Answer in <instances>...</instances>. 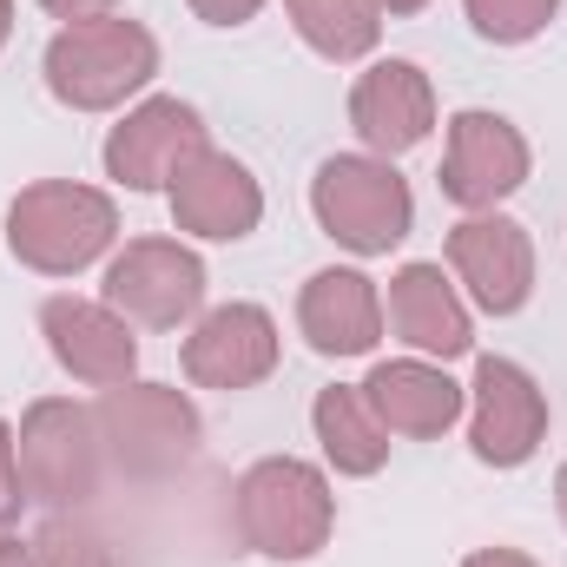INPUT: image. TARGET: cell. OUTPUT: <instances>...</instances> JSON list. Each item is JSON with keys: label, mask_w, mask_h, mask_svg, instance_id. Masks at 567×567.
<instances>
[{"label": "cell", "mask_w": 567, "mask_h": 567, "mask_svg": "<svg viewBox=\"0 0 567 567\" xmlns=\"http://www.w3.org/2000/svg\"><path fill=\"white\" fill-rule=\"evenodd\" d=\"M13 455H20V488H27V502H40V508H53V515L80 508V502L100 488V468H106V442H100L93 410H80V403H66V396H40V403L20 416Z\"/></svg>", "instance_id": "obj_6"}, {"label": "cell", "mask_w": 567, "mask_h": 567, "mask_svg": "<svg viewBox=\"0 0 567 567\" xmlns=\"http://www.w3.org/2000/svg\"><path fill=\"white\" fill-rule=\"evenodd\" d=\"M462 567H542V561H528V555H515V548H475Z\"/></svg>", "instance_id": "obj_26"}, {"label": "cell", "mask_w": 567, "mask_h": 567, "mask_svg": "<svg viewBox=\"0 0 567 567\" xmlns=\"http://www.w3.org/2000/svg\"><path fill=\"white\" fill-rule=\"evenodd\" d=\"M120 238V212L106 192L73 178H40L7 205V251L40 278H73L100 265Z\"/></svg>", "instance_id": "obj_2"}, {"label": "cell", "mask_w": 567, "mask_h": 567, "mask_svg": "<svg viewBox=\"0 0 567 567\" xmlns=\"http://www.w3.org/2000/svg\"><path fill=\"white\" fill-rule=\"evenodd\" d=\"M278 357H284V337L265 303H218L185 337V377L198 390H225V396L265 383L278 370Z\"/></svg>", "instance_id": "obj_13"}, {"label": "cell", "mask_w": 567, "mask_h": 567, "mask_svg": "<svg viewBox=\"0 0 567 567\" xmlns=\"http://www.w3.org/2000/svg\"><path fill=\"white\" fill-rule=\"evenodd\" d=\"M27 567H113V548L73 515H47L27 542Z\"/></svg>", "instance_id": "obj_21"}, {"label": "cell", "mask_w": 567, "mask_h": 567, "mask_svg": "<svg viewBox=\"0 0 567 567\" xmlns=\"http://www.w3.org/2000/svg\"><path fill=\"white\" fill-rule=\"evenodd\" d=\"M47 93L73 113H113L126 106L133 93L152 86L158 73V40L145 33L140 20L126 13H106V20H73L47 40Z\"/></svg>", "instance_id": "obj_1"}, {"label": "cell", "mask_w": 567, "mask_h": 567, "mask_svg": "<svg viewBox=\"0 0 567 567\" xmlns=\"http://www.w3.org/2000/svg\"><path fill=\"white\" fill-rule=\"evenodd\" d=\"M40 337H47L53 363L73 383L113 390V383H133V370H140V337H133V323L113 303H93V297H66L60 290V297L40 303Z\"/></svg>", "instance_id": "obj_12"}, {"label": "cell", "mask_w": 567, "mask_h": 567, "mask_svg": "<svg viewBox=\"0 0 567 567\" xmlns=\"http://www.w3.org/2000/svg\"><path fill=\"white\" fill-rule=\"evenodd\" d=\"M377 13H390V20H410V13H423L429 0H370Z\"/></svg>", "instance_id": "obj_27"}, {"label": "cell", "mask_w": 567, "mask_h": 567, "mask_svg": "<svg viewBox=\"0 0 567 567\" xmlns=\"http://www.w3.org/2000/svg\"><path fill=\"white\" fill-rule=\"evenodd\" d=\"M165 198H172V225L192 238H212V245H238L265 218V185L251 178V165H238L231 152H212V145L172 178Z\"/></svg>", "instance_id": "obj_14"}, {"label": "cell", "mask_w": 567, "mask_h": 567, "mask_svg": "<svg viewBox=\"0 0 567 567\" xmlns=\"http://www.w3.org/2000/svg\"><path fill=\"white\" fill-rule=\"evenodd\" d=\"M93 423L106 442V462L133 482H165L198 449V410L172 383H113L93 403Z\"/></svg>", "instance_id": "obj_5"}, {"label": "cell", "mask_w": 567, "mask_h": 567, "mask_svg": "<svg viewBox=\"0 0 567 567\" xmlns=\"http://www.w3.org/2000/svg\"><path fill=\"white\" fill-rule=\"evenodd\" d=\"M40 7H47L53 20H66V27H73V20H106V13H120V0H40Z\"/></svg>", "instance_id": "obj_25"}, {"label": "cell", "mask_w": 567, "mask_h": 567, "mask_svg": "<svg viewBox=\"0 0 567 567\" xmlns=\"http://www.w3.org/2000/svg\"><path fill=\"white\" fill-rule=\"evenodd\" d=\"M468 396H475V410H468V449H475V462L522 468L542 449V435H548V396H542V383L522 363L482 357Z\"/></svg>", "instance_id": "obj_11"}, {"label": "cell", "mask_w": 567, "mask_h": 567, "mask_svg": "<svg viewBox=\"0 0 567 567\" xmlns=\"http://www.w3.org/2000/svg\"><path fill=\"white\" fill-rule=\"evenodd\" d=\"M7 33H13V0H0V47H7Z\"/></svg>", "instance_id": "obj_30"}, {"label": "cell", "mask_w": 567, "mask_h": 567, "mask_svg": "<svg viewBox=\"0 0 567 567\" xmlns=\"http://www.w3.org/2000/svg\"><path fill=\"white\" fill-rule=\"evenodd\" d=\"M205 120L198 106L172 100V93H152L140 100L113 133H106V178L126 185V192H172V178L205 152Z\"/></svg>", "instance_id": "obj_8"}, {"label": "cell", "mask_w": 567, "mask_h": 567, "mask_svg": "<svg viewBox=\"0 0 567 567\" xmlns=\"http://www.w3.org/2000/svg\"><path fill=\"white\" fill-rule=\"evenodd\" d=\"M462 7H468V27H475L482 40L522 47V40H535V33L555 20L561 0H462Z\"/></svg>", "instance_id": "obj_22"}, {"label": "cell", "mask_w": 567, "mask_h": 567, "mask_svg": "<svg viewBox=\"0 0 567 567\" xmlns=\"http://www.w3.org/2000/svg\"><path fill=\"white\" fill-rule=\"evenodd\" d=\"M185 7H192L205 27H245V20H251L265 0H185Z\"/></svg>", "instance_id": "obj_24"}, {"label": "cell", "mask_w": 567, "mask_h": 567, "mask_svg": "<svg viewBox=\"0 0 567 567\" xmlns=\"http://www.w3.org/2000/svg\"><path fill=\"white\" fill-rule=\"evenodd\" d=\"M27 508V488H20V455H13V429L0 423V528L20 522Z\"/></svg>", "instance_id": "obj_23"}, {"label": "cell", "mask_w": 567, "mask_h": 567, "mask_svg": "<svg viewBox=\"0 0 567 567\" xmlns=\"http://www.w3.org/2000/svg\"><path fill=\"white\" fill-rule=\"evenodd\" d=\"M0 567H27V548L13 535H0Z\"/></svg>", "instance_id": "obj_28"}, {"label": "cell", "mask_w": 567, "mask_h": 567, "mask_svg": "<svg viewBox=\"0 0 567 567\" xmlns=\"http://www.w3.org/2000/svg\"><path fill=\"white\" fill-rule=\"evenodd\" d=\"M528 185V140L502 113H455L449 120V152H442V198L462 212H495Z\"/></svg>", "instance_id": "obj_10"}, {"label": "cell", "mask_w": 567, "mask_h": 567, "mask_svg": "<svg viewBox=\"0 0 567 567\" xmlns=\"http://www.w3.org/2000/svg\"><path fill=\"white\" fill-rule=\"evenodd\" d=\"M297 330L317 357H370L383 343V297L363 271H317L297 297Z\"/></svg>", "instance_id": "obj_17"}, {"label": "cell", "mask_w": 567, "mask_h": 567, "mask_svg": "<svg viewBox=\"0 0 567 567\" xmlns=\"http://www.w3.org/2000/svg\"><path fill=\"white\" fill-rule=\"evenodd\" d=\"M442 251H449V271L468 284L475 310H488V317H515L535 297V238H528V225H515L502 212H468Z\"/></svg>", "instance_id": "obj_9"}, {"label": "cell", "mask_w": 567, "mask_h": 567, "mask_svg": "<svg viewBox=\"0 0 567 567\" xmlns=\"http://www.w3.org/2000/svg\"><path fill=\"white\" fill-rule=\"evenodd\" d=\"M555 508H561V522H567V462H561V475H555Z\"/></svg>", "instance_id": "obj_29"}, {"label": "cell", "mask_w": 567, "mask_h": 567, "mask_svg": "<svg viewBox=\"0 0 567 567\" xmlns=\"http://www.w3.org/2000/svg\"><path fill=\"white\" fill-rule=\"evenodd\" d=\"M337 528V495L317 462L265 455L238 482V535L265 561H310Z\"/></svg>", "instance_id": "obj_3"}, {"label": "cell", "mask_w": 567, "mask_h": 567, "mask_svg": "<svg viewBox=\"0 0 567 567\" xmlns=\"http://www.w3.org/2000/svg\"><path fill=\"white\" fill-rule=\"evenodd\" d=\"M126 323H145V330H178L198 317L205 303V265L198 251H185L178 238H133L113 265H106V284H100Z\"/></svg>", "instance_id": "obj_7"}, {"label": "cell", "mask_w": 567, "mask_h": 567, "mask_svg": "<svg viewBox=\"0 0 567 567\" xmlns=\"http://www.w3.org/2000/svg\"><path fill=\"white\" fill-rule=\"evenodd\" d=\"M310 212H317L323 238H337L357 258H390L410 238V225H416L410 178L390 158H377V152L323 158L317 178H310Z\"/></svg>", "instance_id": "obj_4"}, {"label": "cell", "mask_w": 567, "mask_h": 567, "mask_svg": "<svg viewBox=\"0 0 567 567\" xmlns=\"http://www.w3.org/2000/svg\"><path fill=\"white\" fill-rule=\"evenodd\" d=\"M363 403L377 410V423L390 429V435H442V429L462 416V383L442 370V363H429V357H396V363H377L363 383Z\"/></svg>", "instance_id": "obj_18"}, {"label": "cell", "mask_w": 567, "mask_h": 567, "mask_svg": "<svg viewBox=\"0 0 567 567\" xmlns=\"http://www.w3.org/2000/svg\"><path fill=\"white\" fill-rule=\"evenodd\" d=\"M297 40L330 60V66H350V60H370L377 40H383V13L370 0H284Z\"/></svg>", "instance_id": "obj_20"}, {"label": "cell", "mask_w": 567, "mask_h": 567, "mask_svg": "<svg viewBox=\"0 0 567 567\" xmlns=\"http://www.w3.org/2000/svg\"><path fill=\"white\" fill-rule=\"evenodd\" d=\"M350 126L377 158H403L435 126V86L416 60H377L350 86Z\"/></svg>", "instance_id": "obj_15"}, {"label": "cell", "mask_w": 567, "mask_h": 567, "mask_svg": "<svg viewBox=\"0 0 567 567\" xmlns=\"http://www.w3.org/2000/svg\"><path fill=\"white\" fill-rule=\"evenodd\" d=\"M396 343H410L416 357H468L475 350V323H468V303L455 297V284L442 278V265H403L390 278V303H383Z\"/></svg>", "instance_id": "obj_16"}, {"label": "cell", "mask_w": 567, "mask_h": 567, "mask_svg": "<svg viewBox=\"0 0 567 567\" xmlns=\"http://www.w3.org/2000/svg\"><path fill=\"white\" fill-rule=\"evenodd\" d=\"M310 429H317L323 462H330L337 475H377V468L390 462V429L377 423V410H370L363 390H350V383L317 390V403H310Z\"/></svg>", "instance_id": "obj_19"}]
</instances>
